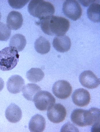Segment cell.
<instances>
[{
    "label": "cell",
    "mask_w": 100,
    "mask_h": 132,
    "mask_svg": "<svg viewBox=\"0 0 100 132\" xmlns=\"http://www.w3.org/2000/svg\"><path fill=\"white\" fill-rule=\"evenodd\" d=\"M44 76V72L39 68H32L26 73L27 79L30 82H37L42 80Z\"/></svg>",
    "instance_id": "obj_20"
},
{
    "label": "cell",
    "mask_w": 100,
    "mask_h": 132,
    "mask_svg": "<svg viewBox=\"0 0 100 132\" xmlns=\"http://www.w3.org/2000/svg\"><path fill=\"white\" fill-rule=\"evenodd\" d=\"M72 91V87L70 84L64 80L56 81L52 87L53 94L61 99H65L70 97Z\"/></svg>",
    "instance_id": "obj_6"
},
{
    "label": "cell",
    "mask_w": 100,
    "mask_h": 132,
    "mask_svg": "<svg viewBox=\"0 0 100 132\" xmlns=\"http://www.w3.org/2000/svg\"><path fill=\"white\" fill-rule=\"evenodd\" d=\"M28 10L33 16L40 20L53 15L55 10L53 5L51 3L42 0H33L28 5Z\"/></svg>",
    "instance_id": "obj_2"
},
{
    "label": "cell",
    "mask_w": 100,
    "mask_h": 132,
    "mask_svg": "<svg viewBox=\"0 0 100 132\" xmlns=\"http://www.w3.org/2000/svg\"><path fill=\"white\" fill-rule=\"evenodd\" d=\"M61 132L77 131L79 132L78 129L70 123H66L63 127L61 130Z\"/></svg>",
    "instance_id": "obj_23"
},
{
    "label": "cell",
    "mask_w": 100,
    "mask_h": 132,
    "mask_svg": "<svg viewBox=\"0 0 100 132\" xmlns=\"http://www.w3.org/2000/svg\"><path fill=\"white\" fill-rule=\"evenodd\" d=\"M63 11L67 17L74 21L79 19L83 12L80 5L75 0H67L64 2Z\"/></svg>",
    "instance_id": "obj_5"
},
{
    "label": "cell",
    "mask_w": 100,
    "mask_h": 132,
    "mask_svg": "<svg viewBox=\"0 0 100 132\" xmlns=\"http://www.w3.org/2000/svg\"><path fill=\"white\" fill-rule=\"evenodd\" d=\"M41 90V87L37 84H28L23 88V95L27 100L33 101L36 95Z\"/></svg>",
    "instance_id": "obj_16"
},
{
    "label": "cell",
    "mask_w": 100,
    "mask_h": 132,
    "mask_svg": "<svg viewBox=\"0 0 100 132\" xmlns=\"http://www.w3.org/2000/svg\"><path fill=\"white\" fill-rule=\"evenodd\" d=\"M11 34V30L6 24L0 22V41H7L8 40Z\"/></svg>",
    "instance_id": "obj_21"
},
{
    "label": "cell",
    "mask_w": 100,
    "mask_h": 132,
    "mask_svg": "<svg viewBox=\"0 0 100 132\" xmlns=\"http://www.w3.org/2000/svg\"><path fill=\"white\" fill-rule=\"evenodd\" d=\"M46 126L45 119L40 114H37L32 118L29 125L31 132H42L45 130Z\"/></svg>",
    "instance_id": "obj_15"
},
{
    "label": "cell",
    "mask_w": 100,
    "mask_h": 132,
    "mask_svg": "<svg viewBox=\"0 0 100 132\" xmlns=\"http://www.w3.org/2000/svg\"><path fill=\"white\" fill-rule=\"evenodd\" d=\"M24 80L17 75H14L10 77L7 83L8 91L12 94H18L22 90L25 85Z\"/></svg>",
    "instance_id": "obj_11"
},
{
    "label": "cell",
    "mask_w": 100,
    "mask_h": 132,
    "mask_svg": "<svg viewBox=\"0 0 100 132\" xmlns=\"http://www.w3.org/2000/svg\"><path fill=\"white\" fill-rule=\"evenodd\" d=\"M23 22L22 14L19 12L12 11L10 12L7 17V26L10 29L17 30L21 28Z\"/></svg>",
    "instance_id": "obj_12"
},
{
    "label": "cell",
    "mask_w": 100,
    "mask_h": 132,
    "mask_svg": "<svg viewBox=\"0 0 100 132\" xmlns=\"http://www.w3.org/2000/svg\"><path fill=\"white\" fill-rule=\"evenodd\" d=\"M18 51L11 46L0 51V69L3 71L11 70L17 65L19 61Z\"/></svg>",
    "instance_id": "obj_3"
},
{
    "label": "cell",
    "mask_w": 100,
    "mask_h": 132,
    "mask_svg": "<svg viewBox=\"0 0 100 132\" xmlns=\"http://www.w3.org/2000/svg\"><path fill=\"white\" fill-rule=\"evenodd\" d=\"M34 45L36 51L42 55L48 53L50 50L51 45L49 41L42 36L37 39Z\"/></svg>",
    "instance_id": "obj_17"
},
{
    "label": "cell",
    "mask_w": 100,
    "mask_h": 132,
    "mask_svg": "<svg viewBox=\"0 0 100 132\" xmlns=\"http://www.w3.org/2000/svg\"><path fill=\"white\" fill-rule=\"evenodd\" d=\"M1 13L0 12V21H1Z\"/></svg>",
    "instance_id": "obj_26"
},
{
    "label": "cell",
    "mask_w": 100,
    "mask_h": 132,
    "mask_svg": "<svg viewBox=\"0 0 100 132\" xmlns=\"http://www.w3.org/2000/svg\"><path fill=\"white\" fill-rule=\"evenodd\" d=\"M71 118L74 123L79 126L83 127L91 126L90 114L89 110H74L71 114Z\"/></svg>",
    "instance_id": "obj_7"
},
{
    "label": "cell",
    "mask_w": 100,
    "mask_h": 132,
    "mask_svg": "<svg viewBox=\"0 0 100 132\" xmlns=\"http://www.w3.org/2000/svg\"><path fill=\"white\" fill-rule=\"evenodd\" d=\"M81 3L85 6H88L89 5L92 4L95 2L96 1H89L88 2H86L85 1H79Z\"/></svg>",
    "instance_id": "obj_24"
},
{
    "label": "cell",
    "mask_w": 100,
    "mask_h": 132,
    "mask_svg": "<svg viewBox=\"0 0 100 132\" xmlns=\"http://www.w3.org/2000/svg\"><path fill=\"white\" fill-rule=\"evenodd\" d=\"M79 81L83 86L89 89L96 88L100 83L99 79L90 70L82 72L79 76Z\"/></svg>",
    "instance_id": "obj_9"
},
{
    "label": "cell",
    "mask_w": 100,
    "mask_h": 132,
    "mask_svg": "<svg viewBox=\"0 0 100 132\" xmlns=\"http://www.w3.org/2000/svg\"><path fill=\"white\" fill-rule=\"evenodd\" d=\"M72 98L74 104L80 107L88 105L91 100L90 95L89 92L83 88L76 90L73 94Z\"/></svg>",
    "instance_id": "obj_10"
},
{
    "label": "cell",
    "mask_w": 100,
    "mask_h": 132,
    "mask_svg": "<svg viewBox=\"0 0 100 132\" xmlns=\"http://www.w3.org/2000/svg\"><path fill=\"white\" fill-rule=\"evenodd\" d=\"M29 1H9V4L13 8L20 9L24 6Z\"/></svg>",
    "instance_id": "obj_22"
},
{
    "label": "cell",
    "mask_w": 100,
    "mask_h": 132,
    "mask_svg": "<svg viewBox=\"0 0 100 132\" xmlns=\"http://www.w3.org/2000/svg\"><path fill=\"white\" fill-rule=\"evenodd\" d=\"M41 29L45 34L50 36L64 35L70 27L68 20L62 17L51 15L40 20Z\"/></svg>",
    "instance_id": "obj_1"
},
{
    "label": "cell",
    "mask_w": 100,
    "mask_h": 132,
    "mask_svg": "<svg viewBox=\"0 0 100 132\" xmlns=\"http://www.w3.org/2000/svg\"><path fill=\"white\" fill-rule=\"evenodd\" d=\"M5 116L7 120L10 122L16 123L21 120L22 111L18 106L14 103H12L7 108Z\"/></svg>",
    "instance_id": "obj_14"
},
{
    "label": "cell",
    "mask_w": 100,
    "mask_h": 132,
    "mask_svg": "<svg viewBox=\"0 0 100 132\" xmlns=\"http://www.w3.org/2000/svg\"><path fill=\"white\" fill-rule=\"evenodd\" d=\"M4 80L0 77V92L2 91L4 88Z\"/></svg>",
    "instance_id": "obj_25"
},
{
    "label": "cell",
    "mask_w": 100,
    "mask_h": 132,
    "mask_svg": "<svg viewBox=\"0 0 100 132\" xmlns=\"http://www.w3.org/2000/svg\"><path fill=\"white\" fill-rule=\"evenodd\" d=\"M26 44V40L24 36L17 34L13 36L10 40L9 46L16 48L18 52L24 50Z\"/></svg>",
    "instance_id": "obj_18"
},
{
    "label": "cell",
    "mask_w": 100,
    "mask_h": 132,
    "mask_svg": "<svg viewBox=\"0 0 100 132\" xmlns=\"http://www.w3.org/2000/svg\"><path fill=\"white\" fill-rule=\"evenodd\" d=\"M87 14L89 19L92 22H99L100 21V5L94 2L91 4L87 10Z\"/></svg>",
    "instance_id": "obj_19"
},
{
    "label": "cell",
    "mask_w": 100,
    "mask_h": 132,
    "mask_svg": "<svg viewBox=\"0 0 100 132\" xmlns=\"http://www.w3.org/2000/svg\"><path fill=\"white\" fill-rule=\"evenodd\" d=\"M66 114L65 108L60 103L54 105L48 110L47 112L48 119L55 123L62 122L65 120Z\"/></svg>",
    "instance_id": "obj_8"
},
{
    "label": "cell",
    "mask_w": 100,
    "mask_h": 132,
    "mask_svg": "<svg viewBox=\"0 0 100 132\" xmlns=\"http://www.w3.org/2000/svg\"><path fill=\"white\" fill-rule=\"evenodd\" d=\"M53 45L56 50L61 53H65L70 50L71 45L70 38L66 35L57 36L53 41Z\"/></svg>",
    "instance_id": "obj_13"
},
{
    "label": "cell",
    "mask_w": 100,
    "mask_h": 132,
    "mask_svg": "<svg viewBox=\"0 0 100 132\" xmlns=\"http://www.w3.org/2000/svg\"><path fill=\"white\" fill-rule=\"evenodd\" d=\"M33 101L37 109L45 111L48 110L55 104L56 99L50 92L41 90L36 95Z\"/></svg>",
    "instance_id": "obj_4"
}]
</instances>
